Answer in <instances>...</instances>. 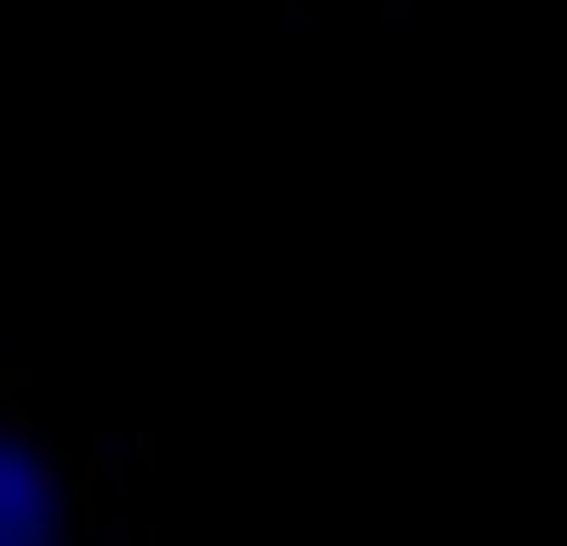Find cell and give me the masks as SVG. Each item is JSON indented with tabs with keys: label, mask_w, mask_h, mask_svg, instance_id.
Returning a JSON list of instances; mask_svg holds the SVG:
<instances>
[{
	"label": "cell",
	"mask_w": 567,
	"mask_h": 546,
	"mask_svg": "<svg viewBox=\"0 0 567 546\" xmlns=\"http://www.w3.org/2000/svg\"><path fill=\"white\" fill-rule=\"evenodd\" d=\"M95 515H105L95 442L53 431L21 368H0V546H95Z\"/></svg>",
	"instance_id": "obj_1"
}]
</instances>
